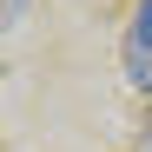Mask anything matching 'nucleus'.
<instances>
[{
	"label": "nucleus",
	"instance_id": "obj_1",
	"mask_svg": "<svg viewBox=\"0 0 152 152\" xmlns=\"http://www.w3.org/2000/svg\"><path fill=\"white\" fill-rule=\"evenodd\" d=\"M126 73H132V86L152 93V0H145L139 20H132V40H126Z\"/></svg>",
	"mask_w": 152,
	"mask_h": 152
}]
</instances>
